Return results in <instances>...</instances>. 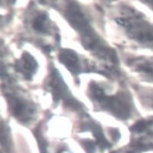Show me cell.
I'll return each mask as SVG.
<instances>
[{"instance_id": "1", "label": "cell", "mask_w": 153, "mask_h": 153, "mask_svg": "<svg viewBox=\"0 0 153 153\" xmlns=\"http://www.w3.org/2000/svg\"><path fill=\"white\" fill-rule=\"evenodd\" d=\"M89 93L94 103L114 116L121 120H126L130 116L132 104L128 94L120 93L117 95H108L102 87L94 82L89 85Z\"/></svg>"}, {"instance_id": "2", "label": "cell", "mask_w": 153, "mask_h": 153, "mask_svg": "<svg viewBox=\"0 0 153 153\" xmlns=\"http://www.w3.org/2000/svg\"><path fill=\"white\" fill-rule=\"evenodd\" d=\"M116 22L124 27L129 37L143 45L153 48L152 24L137 15L118 18Z\"/></svg>"}, {"instance_id": "3", "label": "cell", "mask_w": 153, "mask_h": 153, "mask_svg": "<svg viewBox=\"0 0 153 153\" xmlns=\"http://www.w3.org/2000/svg\"><path fill=\"white\" fill-rule=\"evenodd\" d=\"M49 88H51L53 98L56 102L62 101L69 107L74 109H80L81 105L75 99L68 89L67 85L64 82L63 79L56 69H53L51 76L49 82Z\"/></svg>"}, {"instance_id": "4", "label": "cell", "mask_w": 153, "mask_h": 153, "mask_svg": "<svg viewBox=\"0 0 153 153\" xmlns=\"http://www.w3.org/2000/svg\"><path fill=\"white\" fill-rule=\"evenodd\" d=\"M7 100L12 115L19 121L27 123L34 117L36 108L30 101L15 94H7Z\"/></svg>"}, {"instance_id": "5", "label": "cell", "mask_w": 153, "mask_h": 153, "mask_svg": "<svg viewBox=\"0 0 153 153\" xmlns=\"http://www.w3.org/2000/svg\"><path fill=\"white\" fill-rule=\"evenodd\" d=\"M16 71L22 73L27 80H30L35 74L37 69V62L31 54L24 53L22 57L15 64Z\"/></svg>"}, {"instance_id": "6", "label": "cell", "mask_w": 153, "mask_h": 153, "mask_svg": "<svg viewBox=\"0 0 153 153\" xmlns=\"http://www.w3.org/2000/svg\"><path fill=\"white\" fill-rule=\"evenodd\" d=\"M59 59L73 74H79L81 72V64L79 56L74 51L70 49H62L59 53Z\"/></svg>"}, {"instance_id": "7", "label": "cell", "mask_w": 153, "mask_h": 153, "mask_svg": "<svg viewBox=\"0 0 153 153\" xmlns=\"http://www.w3.org/2000/svg\"><path fill=\"white\" fill-rule=\"evenodd\" d=\"M85 126L86 130H90L92 133L93 136L97 140V145L101 150L108 149L111 146V143L105 138L101 128L98 124H96L94 122H89V123H86Z\"/></svg>"}, {"instance_id": "8", "label": "cell", "mask_w": 153, "mask_h": 153, "mask_svg": "<svg viewBox=\"0 0 153 153\" xmlns=\"http://www.w3.org/2000/svg\"><path fill=\"white\" fill-rule=\"evenodd\" d=\"M32 27L36 31L42 34H48L50 31V23L47 15L45 13L38 14L33 20Z\"/></svg>"}, {"instance_id": "9", "label": "cell", "mask_w": 153, "mask_h": 153, "mask_svg": "<svg viewBox=\"0 0 153 153\" xmlns=\"http://www.w3.org/2000/svg\"><path fill=\"white\" fill-rule=\"evenodd\" d=\"M136 71L153 80V61H144L136 64Z\"/></svg>"}, {"instance_id": "10", "label": "cell", "mask_w": 153, "mask_h": 153, "mask_svg": "<svg viewBox=\"0 0 153 153\" xmlns=\"http://www.w3.org/2000/svg\"><path fill=\"white\" fill-rule=\"evenodd\" d=\"M152 125L153 122L151 120H141V121H138L133 126H131L130 130L133 133H142L149 130Z\"/></svg>"}, {"instance_id": "11", "label": "cell", "mask_w": 153, "mask_h": 153, "mask_svg": "<svg viewBox=\"0 0 153 153\" xmlns=\"http://www.w3.org/2000/svg\"><path fill=\"white\" fill-rule=\"evenodd\" d=\"M82 145L88 153L95 152V144L93 141L89 140H85L82 142Z\"/></svg>"}, {"instance_id": "12", "label": "cell", "mask_w": 153, "mask_h": 153, "mask_svg": "<svg viewBox=\"0 0 153 153\" xmlns=\"http://www.w3.org/2000/svg\"><path fill=\"white\" fill-rule=\"evenodd\" d=\"M146 103L150 107L153 108V94L152 96H149V97L148 99H147L146 101Z\"/></svg>"}, {"instance_id": "13", "label": "cell", "mask_w": 153, "mask_h": 153, "mask_svg": "<svg viewBox=\"0 0 153 153\" xmlns=\"http://www.w3.org/2000/svg\"><path fill=\"white\" fill-rule=\"evenodd\" d=\"M146 3L149 4V5L152 6V8L153 9V1H151V2H149V1H148V2H146Z\"/></svg>"}]
</instances>
